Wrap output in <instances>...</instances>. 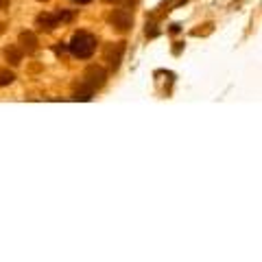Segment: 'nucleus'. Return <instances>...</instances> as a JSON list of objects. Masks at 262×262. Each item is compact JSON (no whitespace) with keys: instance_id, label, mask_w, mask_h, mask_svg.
<instances>
[{"instance_id":"obj_1","label":"nucleus","mask_w":262,"mask_h":262,"mask_svg":"<svg viewBox=\"0 0 262 262\" xmlns=\"http://www.w3.org/2000/svg\"><path fill=\"white\" fill-rule=\"evenodd\" d=\"M68 46H70V53L75 57H79V59H88V57H92V53L96 51V37L88 31H79V33L72 35Z\"/></svg>"},{"instance_id":"obj_2","label":"nucleus","mask_w":262,"mask_h":262,"mask_svg":"<svg viewBox=\"0 0 262 262\" xmlns=\"http://www.w3.org/2000/svg\"><path fill=\"white\" fill-rule=\"evenodd\" d=\"M105 79H107V75H105V70L101 68V66H90V68L85 70V75H83V85L94 92L96 88H101L105 83Z\"/></svg>"},{"instance_id":"obj_3","label":"nucleus","mask_w":262,"mask_h":262,"mask_svg":"<svg viewBox=\"0 0 262 262\" xmlns=\"http://www.w3.org/2000/svg\"><path fill=\"white\" fill-rule=\"evenodd\" d=\"M110 24L118 31H129L131 24H134V15H131L127 9H114L110 13Z\"/></svg>"},{"instance_id":"obj_4","label":"nucleus","mask_w":262,"mask_h":262,"mask_svg":"<svg viewBox=\"0 0 262 262\" xmlns=\"http://www.w3.org/2000/svg\"><path fill=\"white\" fill-rule=\"evenodd\" d=\"M122 53H125V42H116V44H110L107 48H105V61L110 63L112 70L118 68Z\"/></svg>"},{"instance_id":"obj_5","label":"nucleus","mask_w":262,"mask_h":262,"mask_svg":"<svg viewBox=\"0 0 262 262\" xmlns=\"http://www.w3.org/2000/svg\"><path fill=\"white\" fill-rule=\"evenodd\" d=\"M35 24H37L39 31H46L48 33V31H53L57 24H59V18H57V13H39Z\"/></svg>"},{"instance_id":"obj_6","label":"nucleus","mask_w":262,"mask_h":262,"mask_svg":"<svg viewBox=\"0 0 262 262\" xmlns=\"http://www.w3.org/2000/svg\"><path fill=\"white\" fill-rule=\"evenodd\" d=\"M20 48H22V53H35L37 51V37L33 35L31 31H24L20 33Z\"/></svg>"},{"instance_id":"obj_7","label":"nucleus","mask_w":262,"mask_h":262,"mask_svg":"<svg viewBox=\"0 0 262 262\" xmlns=\"http://www.w3.org/2000/svg\"><path fill=\"white\" fill-rule=\"evenodd\" d=\"M5 59L9 61L11 66H18V63L22 61V48H18V46L5 48Z\"/></svg>"},{"instance_id":"obj_8","label":"nucleus","mask_w":262,"mask_h":262,"mask_svg":"<svg viewBox=\"0 0 262 262\" xmlns=\"http://www.w3.org/2000/svg\"><path fill=\"white\" fill-rule=\"evenodd\" d=\"M13 72H9L7 68H0V85H11L13 83Z\"/></svg>"},{"instance_id":"obj_9","label":"nucleus","mask_w":262,"mask_h":262,"mask_svg":"<svg viewBox=\"0 0 262 262\" xmlns=\"http://www.w3.org/2000/svg\"><path fill=\"white\" fill-rule=\"evenodd\" d=\"M0 9H9V0H0Z\"/></svg>"},{"instance_id":"obj_10","label":"nucleus","mask_w":262,"mask_h":262,"mask_svg":"<svg viewBox=\"0 0 262 262\" xmlns=\"http://www.w3.org/2000/svg\"><path fill=\"white\" fill-rule=\"evenodd\" d=\"M5 33V22H0V35H3Z\"/></svg>"},{"instance_id":"obj_11","label":"nucleus","mask_w":262,"mask_h":262,"mask_svg":"<svg viewBox=\"0 0 262 262\" xmlns=\"http://www.w3.org/2000/svg\"><path fill=\"white\" fill-rule=\"evenodd\" d=\"M75 3H90V0H75Z\"/></svg>"},{"instance_id":"obj_12","label":"nucleus","mask_w":262,"mask_h":262,"mask_svg":"<svg viewBox=\"0 0 262 262\" xmlns=\"http://www.w3.org/2000/svg\"><path fill=\"white\" fill-rule=\"evenodd\" d=\"M105 3H118V0H105Z\"/></svg>"},{"instance_id":"obj_13","label":"nucleus","mask_w":262,"mask_h":262,"mask_svg":"<svg viewBox=\"0 0 262 262\" xmlns=\"http://www.w3.org/2000/svg\"><path fill=\"white\" fill-rule=\"evenodd\" d=\"M39 3H48V0H39Z\"/></svg>"}]
</instances>
